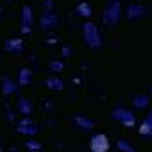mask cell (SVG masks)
<instances>
[{"label": "cell", "instance_id": "e0dca14e", "mask_svg": "<svg viewBox=\"0 0 152 152\" xmlns=\"http://www.w3.org/2000/svg\"><path fill=\"white\" fill-rule=\"evenodd\" d=\"M116 147H118L120 152H136V148H134L127 140H118V141H116Z\"/></svg>", "mask_w": 152, "mask_h": 152}, {"label": "cell", "instance_id": "2e32d148", "mask_svg": "<svg viewBox=\"0 0 152 152\" xmlns=\"http://www.w3.org/2000/svg\"><path fill=\"white\" fill-rule=\"evenodd\" d=\"M45 84H47V88H48V90H57V91H59V90H63V81H61V79H56V77L47 79V83H45Z\"/></svg>", "mask_w": 152, "mask_h": 152}, {"label": "cell", "instance_id": "8fae6325", "mask_svg": "<svg viewBox=\"0 0 152 152\" xmlns=\"http://www.w3.org/2000/svg\"><path fill=\"white\" fill-rule=\"evenodd\" d=\"M0 88H2V93H4V95H13V93H16V90H18V86H16L9 77H2V84H0Z\"/></svg>", "mask_w": 152, "mask_h": 152}, {"label": "cell", "instance_id": "5bb4252c", "mask_svg": "<svg viewBox=\"0 0 152 152\" xmlns=\"http://www.w3.org/2000/svg\"><path fill=\"white\" fill-rule=\"evenodd\" d=\"M148 95H136L134 99H132V106L134 107H138V109H145L147 106H148Z\"/></svg>", "mask_w": 152, "mask_h": 152}, {"label": "cell", "instance_id": "3957f363", "mask_svg": "<svg viewBox=\"0 0 152 152\" xmlns=\"http://www.w3.org/2000/svg\"><path fill=\"white\" fill-rule=\"evenodd\" d=\"M111 118L116 120V122H120L124 127H134V125H136V116H134V113H131V111L125 109V107H115V109L111 111Z\"/></svg>", "mask_w": 152, "mask_h": 152}, {"label": "cell", "instance_id": "8992f818", "mask_svg": "<svg viewBox=\"0 0 152 152\" xmlns=\"http://www.w3.org/2000/svg\"><path fill=\"white\" fill-rule=\"evenodd\" d=\"M20 27H22L23 34H29L32 31V9L29 6H23V9H22V23H20Z\"/></svg>", "mask_w": 152, "mask_h": 152}, {"label": "cell", "instance_id": "ac0fdd59", "mask_svg": "<svg viewBox=\"0 0 152 152\" xmlns=\"http://www.w3.org/2000/svg\"><path fill=\"white\" fill-rule=\"evenodd\" d=\"M77 15H79V16H90V15H91L90 4H88V2H81V4L77 6Z\"/></svg>", "mask_w": 152, "mask_h": 152}, {"label": "cell", "instance_id": "9a60e30c", "mask_svg": "<svg viewBox=\"0 0 152 152\" xmlns=\"http://www.w3.org/2000/svg\"><path fill=\"white\" fill-rule=\"evenodd\" d=\"M18 111L23 115V116H29L31 113H32V107H31V104L27 102V99H18Z\"/></svg>", "mask_w": 152, "mask_h": 152}, {"label": "cell", "instance_id": "277c9868", "mask_svg": "<svg viewBox=\"0 0 152 152\" xmlns=\"http://www.w3.org/2000/svg\"><path fill=\"white\" fill-rule=\"evenodd\" d=\"M111 148V141L106 134L99 132V134H93L91 141H90V150L91 152H109Z\"/></svg>", "mask_w": 152, "mask_h": 152}, {"label": "cell", "instance_id": "d6986e66", "mask_svg": "<svg viewBox=\"0 0 152 152\" xmlns=\"http://www.w3.org/2000/svg\"><path fill=\"white\" fill-rule=\"evenodd\" d=\"M50 68H52V72H61V70H63V63H59V61H57V63H52Z\"/></svg>", "mask_w": 152, "mask_h": 152}, {"label": "cell", "instance_id": "6da1fadb", "mask_svg": "<svg viewBox=\"0 0 152 152\" xmlns=\"http://www.w3.org/2000/svg\"><path fill=\"white\" fill-rule=\"evenodd\" d=\"M83 38L90 48H100L102 47V36L99 32V27L93 22H86L83 25Z\"/></svg>", "mask_w": 152, "mask_h": 152}, {"label": "cell", "instance_id": "7a4b0ae2", "mask_svg": "<svg viewBox=\"0 0 152 152\" xmlns=\"http://www.w3.org/2000/svg\"><path fill=\"white\" fill-rule=\"evenodd\" d=\"M120 16H122V2H120V0H111V2L106 6L104 13H102V22H104V25L115 27V25L118 23Z\"/></svg>", "mask_w": 152, "mask_h": 152}, {"label": "cell", "instance_id": "ba28073f", "mask_svg": "<svg viewBox=\"0 0 152 152\" xmlns=\"http://www.w3.org/2000/svg\"><path fill=\"white\" fill-rule=\"evenodd\" d=\"M145 11H147V9H145L141 4H132V6L127 7V20L136 22V20H140V18L145 16Z\"/></svg>", "mask_w": 152, "mask_h": 152}, {"label": "cell", "instance_id": "7c38bea8", "mask_svg": "<svg viewBox=\"0 0 152 152\" xmlns=\"http://www.w3.org/2000/svg\"><path fill=\"white\" fill-rule=\"evenodd\" d=\"M75 124H77V127H81V129H84V131H91L93 129V120H90V118H86L84 115H77L75 116Z\"/></svg>", "mask_w": 152, "mask_h": 152}, {"label": "cell", "instance_id": "9c48e42d", "mask_svg": "<svg viewBox=\"0 0 152 152\" xmlns=\"http://www.w3.org/2000/svg\"><path fill=\"white\" fill-rule=\"evenodd\" d=\"M138 132H140L141 136H152V111L145 116V120L141 122Z\"/></svg>", "mask_w": 152, "mask_h": 152}, {"label": "cell", "instance_id": "30bf717a", "mask_svg": "<svg viewBox=\"0 0 152 152\" xmlns=\"http://www.w3.org/2000/svg\"><path fill=\"white\" fill-rule=\"evenodd\" d=\"M32 83V70L29 68H22L18 73V84L20 86H29Z\"/></svg>", "mask_w": 152, "mask_h": 152}, {"label": "cell", "instance_id": "5b68a950", "mask_svg": "<svg viewBox=\"0 0 152 152\" xmlns=\"http://www.w3.org/2000/svg\"><path fill=\"white\" fill-rule=\"evenodd\" d=\"M57 15L54 13V11H50V9H47V11H43L41 13V18H39V25H41V29H54V27H57Z\"/></svg>", "mask_w": 152, "mask_h": 152}, {"label": "cell", "instance_id": "44dd1931", "mask_svg": "<svg viewBox=\"0 0 152 152\" xmlns=\"http://www.w3.org/2000/svg\"><path fill=\"white\" fill-rule=\"evenodd\" d=\"M68 54H72V50H70L68 47H64V48H63V56H64V57H68Z\"/></svg>", "mask_w": 152, "mask_h": 152}, {"label": "cell", "instance_id": "ffe728a7", "mask_svg": "<svg viewBox=\"0 0 152 152\" xmlns=\"http://www.w3.org/2000/svg\"><path fill=\"white\" fill-rule=\"evenodd\" d=\"M27 147H29L31 150H38V148H41L39 143H32V141H27Z\"/></svg>", "mask_w": 152, "mask_h": 152}, {"label": "cell", "instance_id": "52a82bcc", "mask_svg": "<svg viewBox=\"0 0 152 152\" xmlns=\"http://www.w3.org/2000/svg\"><path fill=\"white\" fill-rule=\"evenodd\" d=\"M16 131L22 132V134H27V136H34V134H38L39 129H38V125H36L34 122H31L29 118H23L22 122H18Z\"/></svg>", "mask_w": 152, "mask_h": 152}, {"label": "cell", "instance_id": "4fadbf2b", "mask_svg": "<svg viewBox=\"0 0 152 152\" xmlns=\"http://www.w3.org/2000/svg\"><path fill=\"white\" fill-rule=\"evenodd\" d=\"M22 48H23V41H22L20 38H16V39H7V41H6V50H7V52H22Z\"/></svg>", "mask_w": 152, "mask_h": 152}]
</instances>
